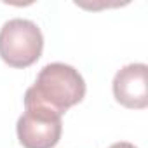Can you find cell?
I'll list each match as a JSON object with an SVG mask.
<instances>
[{
    "label": "cell",
    "mask_w": 148,
    "mask_h": 148,
    "mask_svg": "<svg viewBox=\"0 0 148 148\" xmlns=\"http://www.w3.org/2000/svg\"><path fill=\"white\" fill-rule=\"evenodd\" d=\"M26 96L63 117L64 112L84 99L86 82L73 66L64 63H49L40 70L35 84L26 91Z\"/></svg>",
    "instance_id": "obj_1"
},
{
    "label": "cell",
    "mask_w": 148,
    "mask_h": 148,
    "mask_svg": "<svg viewBox=\"0 0 148 148\" xmlns=\"http://www.w3.org/2000/svg\"><path fill=\"white\" fill-rule=\"evenodd\" d=\"M44 51V35L37 23L14 18L0 30V58L12 68H28Z\"/></svg>",
    "instance_id": "obj_2"
},
{
    "label": "cell",
    "mask_w": 148,
    "mask_h": 148,
    "mask_svg": "<svg viewBox=\"0 0 148 148\" xmlns=\"http://www.w3.org/2000/svg\"><path fill=\"white\" fill-rule=\"evenodd\" d=\"M113 96L117 103L131 110L148 106V66L131 63L120 68L113 77Z\"/></svg>",
    "instance_id": "obj_4"
},
{
    "label": "cell",
    "mask_w": 148,
    "mask_h": 148,
    "mask_svg": "<svg viewBox=\"0 0 148 148\" xmlns=\"http://www.w3.org/2000/svg\"><path fill=\"white\" fill-rule=\"evenodd\" d=\"M110 148H138V146L129 143V141H119V143H113Z\"/></svg>",
    "instance_id": "obj_5"
},
{
    "label": "cell",
    "mask_w": 148,
    "mask_h": 148,
    "mask_svg": "<svg viewBox=\"0 0 148 148\" xmlns=\"http://www.w3.org/2000/svg\"><path fill=\"white\" fill-rule=\"evenodd\" d=\"M18 138L25 148H54L61 138V115L25 94V113L19 117Z\"/></svg>",
    "instance_id": "obj_3"
}]
</instances>
